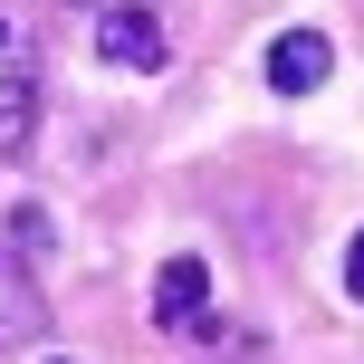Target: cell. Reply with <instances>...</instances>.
Returning a JSON list of instances; mask_svg holds the SVG:
<instances>
[{
    "label": "cell",
    "mask_w": 364,
    "mask_h": 364,
    "mask_svg": "<svg viewBox=\"0 0 364 364\" xmlns=\"http://www.w3.org/2000/svg\"><path fill=\"white\" fill-rule=\"evenodd\" d=\"M29 125H38V48L10 10H0V164L29 154Z\"/></svg>",
    "instance_id": "obj_1"
},
{
    "label": "cell",
    "mask_w": 364,
    "mask_h": 364,
    "mask_svg": "<svg viewBox=\"0 0 364 364\" xmlns=\"http://www.w3.org/2000/svg\"><path fill=\"white\" fill-rule=\"evenodd\" d=\"M154 316H164L173 336H220V316H211V269H201V259H164V278H154Z\"/></svg>",
    "instance_id": "obj_2"
},
{
    "label": "cell",
    "mask_w": 364,
    "mask_h": 364,
    "mask_svg": "<svg viewBox=\"0 0 364 364\" xmlns=\"http://www.w3.org/2000/svg\"><path fill=\"white\" fill-rule=\"evenodd\" d=\"M96 58L125 68V77H154V68H164V19H154V10H106V19H96Z\"/></svg>",
    "instance_id": "obj_3"
},
{
    "label": "cell",
    "mask_w": 364,
    "mask_h": 364,
    "mask_svg": "<svg viewBox=\"0 0 364 364\" xmlns=\"http://www.w3.org/2000/svg\"><path fill=\"white\" fill-rule=\"evenodd\" d=\"M326 68H336L326 29H288V38L269 48V87H278V96H316V87H326Z\"/></svg>",
    "instance_id": "obj_4"
},
{
    "label": "cell",
    "mask_w": 364,
    "mask_h": 364,
    "mask_svg": "<svg viewBox=\"0 0 364 364\" xmlns=\"http://www.w3.org/2000/svg\"><path fill=\"white\" fill-rule=\"evenodd\" d=\"M38 316H48V297L29 288V250H19V240H0V346L38 336Z\"/></svg>",
    "instance_id": "obj_5"
},
{
    "label": "cell",
    "mask_w": 364,
    "mask_h": 364,
    "mask_svg": "<svg viewBox=\"0 0 364 364\" xmlns=\"http://www.w3.org/2000/svg\"><path fill=\"white\" fill-rule=\"evenodd\" d=\"M346 297H355V307H364V230L346 240Z\"/></svg>",
    "instance_id": "obj_6"
},
{
    "label": "cell",
    "mask_w": 364,
    "mask_h": 364,
    "mask_svg": "<svg viewBox=\"0 0 364 364\" xmlns=\"http://www.w3.org/2000/svg\"><path fill=\"white\" fill-rule=\"evenodd\" d=\"M77 10H96V19H106V10H154V0H77Z\"/></svg>",
    "instance_id": "obj_7"
},
{
    "label": "cell",
    "mask_w": 364,
    "mask_h": 364,
    "mask_svg": "<svg viewBox=\"0 0 364 364\" xmlns=\"http://www.w3.org/2000/svg\"><path fill=\"white\" fill-rule=\"evenodd\" d=\"M58 364H68V355H58Z\"/></svg>",
    "instance_id": "obj_8"
}]
</instances>
